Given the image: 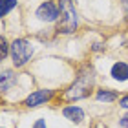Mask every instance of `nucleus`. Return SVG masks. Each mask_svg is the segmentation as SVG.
<instances>
[{"mask_svg": "<svg viewBox=\"0 0 128 128\" xmlns=\"http://www.w3.org/2000/svg\"><path fill=\"white\" fill-rule=\"evenodd\" d=\"M33 128H46V123H44V121H42V119H38V121H37V123H35V124H33Z\"/></svg>", "mask_w": 128, "mask_h": 128, "instance_id": "obj_12", "label": "nucleus"}, {"mask_svg": "<svg viewBox=\"0 0 128 128\" xmlns=\"http://www.w3.org/2000/svg\"><path fill=\"white\" fill-rule=\"evenodd\" d=\"M15 82H16V75L11 70H6L0 73V92H8Z\"/></svg>", "mask_w": 128, "mask_h": 128, "instance_id": "obj_7", "label": "nucleus"}, {"mask_svg": "<svg viewBox=\"0 0 128 128\" xmlns=\"http://www.w3.org/2000/svg\"><path fill=\"white\" fill-rule=\"evenodd\" d=\"M37 16L38 20H44V22H53L59 18V6L53 4V2H44L38 6L37 9Z\"/></svg>", "mask_w": 128, "mask_h": 128, "instance_id": "obj_4", "label": "nucleus"}, {"mask_svg": "<svg viewBox=\"0 0 128 128\" xmlns=\"http://www.w3.org/2000/svg\"><path fill=\"white\" fill-rule=\"evenodd\" d=\"M112 77L115 80H126L128 79V64L126 62H115L112 66Z\"/></svg>", "mask_w": 128, "mask_h": 128, "instance_id": "obj_8", "label": "nucleus"}, {"mask_svg": "<svg viewBox=\"0 0 128 128\" xmlns=\"http://www.w3.org/2000/svg\"><path fill=\"white\" fill-rule=\"evenodd\" d=\"M119 104H121V106H123V108H128V95L121 99V101H119Z\"/></svg>", "mask_w": 128, "mask_h": 128, "instance_id": "obj_13", "label": "nucleus"}, {"mask_svg": "<svg viewBox=\"0 0 128 128\" xmlns=\"http://www.w3.org/2000/svg\"><path fill=\"white\" fill-rule=\"evenodd\" d=\"M94 80H95V75L92 70H82L79 75H77V79H75V82L70 86V90L66 92V97L68 99H82L90 94V90L94 88Z\"/></svg>", "mask_w": 128, "mask_h": 128, "instance_id": "obj_1", "label": "nucleus"}, {"mask_svg": "<svg viewBox=\"0 0 128 128\" xmlns=\"http://www.w3.org/2000/svg\"><path fill=\"white\" fill-rule=\"evenodd\" d=\"M62 115L66 119H70L72 123H80V121L84 119V112L79 106H75V104H73V106H66L62 110Z\"/></svg>", "mask_w": 128, "mask_h": 128, "instance_id": "obj_6", "label": "nucleus"}, {"mask_svg": "<svg viewBox=\"0 0 128 128\" xmlns=\"http://www.w3.org/2000/svg\"><path fill=\"white\" fill-rule=\"evenodd\" d=\"M51 97H53V90H37L26 99V106H30V108L40 106V104H44L46 101H50Z\"/></svg>", "mask_w": 128, "mask_h": 128, "instance_id": "obj_5", "label": "nucleus"}, {"mask_svg": "<svg viewBox=\"0 0 128 128\" xmlns=\"http://www.w3.org/2000/svg\"><path fill=\"white\" fill-rule=\"evenodd\" d=\"M16 6V0H0V16H6Z\"/></svg>", "mask_w": 128, "mask_h": 128, "instance_id": "obj_10", "label": "nucleus"}, {"mask_svg": "<svg viewBox=\"0 0 128 128\" xmlns=\"http://www.w3.org/2000/svg\"><path fill=\"white\" fill-rule=\"evenodd\" d=\"M11 59H13V64L16 68H20V66H24V64L31 59V55H33V48H31V44L28 42L26 38H16L13 44H11Z\"/></svg>", "mask_w": 128, "mask_h": 128, "instance_id": "obj_3", "label": "nucleus"}, {"mask_svg": "<svg viewBox=\"0 0 128 128\" xmlns=\"http://www.w3.org/2000/svg\"><path fill=\"white\" fill-rule=\"evenodd\" d=\"M117 99L115 92H108V90H99L97 92V101H104V102H112Z\"/></svg>", "mask_w": 128, "mask_h": 128, "instance_id": "obj_9", "label": "nucleus"}, {"mask_svg": "<svg viewBox=\"0 0 128 128\" xmlns=\"http://www.w3.org/2000/svg\"><path fill=\"white\" fill-rule=\"evenodd\" d=\"M9 50H11V46L8 44V40H6L4 37H0V60H4L6 57H8Z\"/></svg>", "mask_w": 128, "mask_h": 128, "instance_id": "obj_11", "label": "nucleus"}, {"mask_svg": "<svg viewBox=\"0 0 128 128\" xmlns=\"http://www.w3.org/2000/svg\"><path fill=\"white\" fill-rule=\"evenodd\" d=\"M119 124L123 126V128H126V126H128V115H124V117L121 119V123H119Z\"/></svg>", "mask_w": 128, "mask_h": 128, "instance_id": "obj_14", "label": "nucleus"}, {"mask_svg": "<svg viewBox=\"0 0 128 128\" xmlns=\"http://www.w3.org/2000/svg\"><path fill=\"white\" fill-rule=\"evenodd\" d=\"M59 11H60V18L57 30L60 33H73L77 30V11H75L72 0H59Z\"/></svg>", "mask_w": 128, "mask_h": 128, "instance_id": "obj_2", "label": "nucleus"}, {"mask_svg": "<svg viewBox=\"0 0 128 128\" xmlns=\"http://www.w3.org/2000/svg\"><path fill=\"white\" fill-rule=\"evenodd\" d=\"M121 2H123V8L126 11V15H128V0H121Z\"/></svg>", "mask_w": 128, "mask_h": 128, "instance_id": "obj_15", "label": "nucleus"}]
</instances>
